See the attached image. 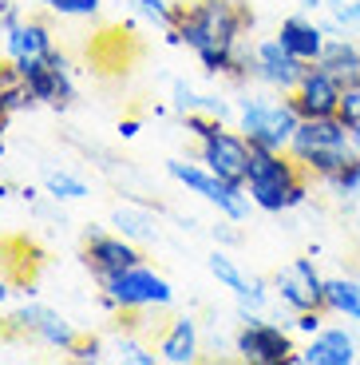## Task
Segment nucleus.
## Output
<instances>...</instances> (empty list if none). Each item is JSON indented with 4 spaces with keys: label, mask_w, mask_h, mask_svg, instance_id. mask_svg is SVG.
Masks as SVG:
<instances>
[{
    "label": "nucleus",
    "mask_w": 360,
    "mask_h": 365,
    "mask_svg": "<svg viewBox=\"0 0 360 365\" xmlns=\"http://www.w3.org/2000/svg\"><path fill=\"white\" fill-rule=\"evenodd\" d=\"M250 24L253 16L245 9V0H190V4H179L171 44H186L210 76L234 80L238 52L245 44L242 32Z\"/></svg>",
    "instance_id": "nucleus-1"
},
{
    "label": "nucleus",
    "mask_w": 360,
    "mask_h": 365,
    "mask_svg": "<svg viewBox=\"0 0 360 365\" xmlns=\"http://www.w3.org/2000/svg\"><path fill=\"white\" fill-rule=\"evenodd\" d=\"M245 191H250L253 207L265 215H281V210L305 207L309 202V175L289 151H265L253 147L250 151V171H245Z\"/></svg>",
    "instance_id": "nucleus-2"
},
{
    "label": "nucleus",
    "mask_w": 360,
    "mask_h": 365,
    "mask_svg": "<svg viewBox=\"0 0 360 365\" xmlns=\"http://www.w3.org/2000/svg\"><path fill=\"white\" fill-rule=\"evenodd\" d=\"M289 155L297 159L309 179L324 182L356 155V147H352V131L344 128L341 115H321V119H301L297 123Z\"/></svg>",
    "instance_id": "nucleus-3"
},
{
    "label": "nucleus",
    "mask_w": 360,
    "mask_h": 365,
    "mask_svg": "<svg viewBox=\"0 0 360 365\" xmlns=\"http://www.w3.org/2000/svg\"><path fill=\"white\" fill-rule=\"evenodd\" d=\"M234 123H238V131L250 139V147L289 151L293 131H297V123H301V111L293 108L289 91L265 88V91H250V96H242V100H238Z\"/></svg>",
    "instance_id": "nucleus-4"
},
{
    "label": "nucleus",
    "mask_w": 360,
    "mask_h": 365,
    "mask_svg": "<svg viewBox=\"0 0 360 365\" xmlns=\"http://www.w3.org/2000/svg\"><path fill=\"white\" fill-rule=\"evenodd\" d=\"M100 290H103V306L115 314L166 310L174 302V286L154 266H147V258L135 266H127V270H119V274H111V278H103Z\"/></svg>",
    "instance_id": "nucleus-5"
},
{
    "label": "nucleus",
    "mask_w": 360,
    "mask_h": 365,
    "mask_svg": "<svg viewBox=\"0 0 360 365\" xmlns=\"http://www.w3.org/2000/svg\"><path fill=\"white\" fill-rule=\"evenodd\" d=\"M166 175H171L174 182H182L190 195H198L202 202H210V207H218V215L222 219H234V222H245L250 219V191H245L242 182H226L222 175H214L206 163H186V159H171L166 163Z\"/></svg>",
    "instance_id": "nucleus-6"
},
{
    "label": "nucleus",
    "mask_w": 360,
    "mask_h": 365,
    "mask_svg": "<svg viewBox=\"0 0 360 365\" xmlns=\"http://www.w3.org/2000/svg\"><path fill=\"white\" fill-rule=\"evenodd\" d=\"M234 354L245 365H297V346H293V329L265 322L261 314L242 318V329L234 334Z\"/></svg>",
    "instance_id": "nucleus-7"
},
{
    "label": "nucleus",
    "mask_w": 360,
    "mask_h": 365,
    "mask_svg": "<svg viewBox=\"0 0 360 365\" xmlns=\"http://www.w3.org/2000/svg\"><path fill=\"white\" fill-rule=\"evenodd\" d=\"M4 334H12V338H32L48 349H60V354H68V349L80 341L72 322L63 318V314H55L52 306H40V302L16 306V310L4 318Z\"/></svg>",
    "instance_id": "nucleus-8"
},
{
    "label": "nucleus",
    "mask_w": 360,
    "mask_h": 365,
    "mask_svg": "<svg viewBox=\"0 0 360 365\" xmlns=\"http://www.w3.org/2000/svg\"><path fill=\"white\" fill-rule=\"evenodd\" d=\"M24 83L32 88L36 103H48V108H68L75 100V80H72V64L60 48H52L48 56H36V60H16Z\"/></svg>",
    "instance_id": "nucleus-9"
},
{
    "label": "nucleus",
    "mask_w": 360,
    "mask_h": 365,
    "mask_svg": "<svg viewBox=\"0 0 360 365\" xmlns=\"http://www.w3.org/2000/svg\"><path fill=\"white\" fill-rule=\"evenodd\" d=\"M273 298L293 314L324 310V278H321V270H317L313 258L301 255L289 266H281V270L273 274Z\"/></svg>",
    "instance_id": "nucleus-10"
},
{
    "label": "nucleus",
    "mask_w": 360,
    "mask_h": 365,
    "mask_svg": "<svg viewBox=\"0 0 360 365\" xmlns=\"http://www.w3.org/2000/svg\"><path fill=\"white\" fill-rule=\"evenodd\" d=\"M250 139L242 131H230L226 123H218L210 135L198 139V163H206L214 175H222L226 182H242L245 187V171H250Z\"/></svg>",
    "instance_id": "nucleus-11"
},
{
    "label": "nucleus",
    "mask_w": 360,
    "mask_h": 365,
    "mask_svg": "<svg viewBox=\"0 0 360 365\" xmlns=\"http://www.w3.org/2000/svg\"><path fill=\"white\" fill-rule=\"evenodd\" d=\"M135 262H143L139 242L123 238L119 230H88V238H83V266L91 270L95 282H103V278H111V274L127 270Z\"/></svg>",
    "instance_id": "nucleus-12"
},
{
    "label": "nucleus",
    "mask_w": 360,
    "mask_h": 365,
    "mask_svg": "<svg viewBox=\"0 0 360 365\" xmlns=\"http://www.w3.org/2000/svg\"><path fill=\"white\" fill-rule=\"evenodd\" d=\"M0 44H4V56L12 64L16 60H36V56H48L55 48L52 28L40 24V20H24L0 0Z\"/></svg>",
    "instance_id": "nucleus-13"
},
{
    "label": "nucleus",
    "mask_w": 360,
    "mask_h": 365,
    "mask_svg": "<svg viewBox=\"0 0 360 365\" xmlns=\"http://www.w3.org/2000/svg\"><path fill=\"white\" fill-rule=\"evenodd\" d=\"M341 91H344V83L333 72H324L321 64H305L297 88L289 91V100L301 111V119H321V115H337Z\"/></svg>",
    "instance_id": "nucleus-14"
},
{
    "label": "nucleus",
    "mask_w": 360,
    "mask_h": 365,
    "mask_svg": "<svg viewBox=\"0 0 360 365\" xmlns=\"http://www.w3.org/2000/svg\"><path fill=\"white\" fill-rule=\"evenodd\" d=\"M301 72H305V64H301L297 56L289 52L277 36L253 44V80H258L261 88L293 91V88H297V80H301Z\"/></svg>",
    "instance_id": "nucleus-15"
},
{
    "label": "nucleus",
    "mask_w": 360,
    "mask_h": 365,
    "mask_svg": "<svg viewBox=\"0 0 360 365\" xmlns=\"http://www.w3.org/2000/svg\"><path fill=\"white\" fill-rule=\"evenodd\" d=\"M360 361V341L344 326H324L321 334L297 349V365H356Z\"/></svg>",
    "instance_id": "nucleus-16"
},
{
    "label": "nucleus",
    "mask_w": 360,
    "mask_h": 365,
    "mask_svg": "<svg viewBox=\"0 0 360 365\" xmlns=\"http://www.w3.org/2000/svg\"><path fill=\"white\" fill-rule=\"evenodd\" d=\"M154 349H159V361H166V365H194V361L202 357V334H198V322L186 318V314L171 318V326H166V329L159 334Z\"/></svg>",
    "instance_id": "nucleus-17"
},
{
    "label": "nucleus",
    "mask_w": 360,
    "mask_h": 365,
    "mask_svg": "<svg viewBox=\"0 0 360 365\" xmlns=\"http://www.w3.org/2000/svg\"><path fill=\"white\" fill-rule=\"evenodd\" d=\"M277 40L297 56L301 64H317L324 44H329V32H324V24L313 16H285L277 28Z\"/></svg>",
    "instance_id": "nucleus-18"
},
{
    "label": "nucleus",
    "mask_w": 360,
    "mask_h": 365,
    "mask_svg": "<svg viewBox=\"0 0 360 365\" xmlns=\"http://www.w3.org/2000/svg\"><path fill=\"white\" fill-rule=\"evenodd\" d=\"M317 64H321L324 72H333L341 83L360 80V40L349 36V32H333Z\"/></svg>",
    "instance_id": "nucleus-19"
},
{
    "label": "nucleus",
    "mask_w": 360,
    "mask_h": 365,
    "mask_svg": "<svg viewBox=\"0 0 360 365\" xmlns=\"http://www.w3.org/2000/svg\"><path fill=\"white\" fill-rule=\"evenodd\" d=\"M324 314L356 322L360 318V278H349V274L324 278Z\"/></svg>",
    "instance_id": "nucleus-20"
},
{
    "label": "nucleus",
    "mask_w": 360,
    "mask_h": 365,
    "mask_svg": "<svg viewBox=\"0 0 360 365\" xmlns=\"http://www.w3.org/2000/svg\"><path fill=\"white\" fill-rule=\"evenodd\" d=\"M111 230H119L123 238H131L139 247L159 238V227H154L151 210H143V207H115L111 210Z\"/></svg>",
    "instance_id": "nucleus-21"
},
{
    "label": "nucleus",
    "mask_w": 360,
    "mask_h": 365,
    "mask_svg": "<svg viewBox=\"0 0 360 365\" xmlns=\"http://www.w3.org/2000/svg\"><path fill=\"white\" fill-rule=\"evenodd\" d=\"M0 108L9 111V115L36 108V96H32V88L24 83V76H20V68L12 64V60L0 64Z\"/></svg>",
    "instance_id": "nucleus-22"
},
{
    "label": "nucleus",
    "mask_w": 360,
    "mask_h": 365,
    "mask_svg": "<svg viewBox=\"0 0 360 365\" xmlns=\"http://www.w3.org/2000/svg\"><path fill=\"white\" fill-rule=\"evenodd\" d=\"M206 270L214 274L218 286H226V290L234 294V298H238V294H245V290H250V282H253L250 274H245L242 266L234 262V258L226 255V250H214V255L206 258Z\"/></svg>",
    "instance_id": "nucleus-23"
},
{
    "label": "nucleus",
    "mask_w": 360,
    "mask_h": 365,
    "mask_svg": "<svg viewBox=\"0 0 360 365\" xmlns=\"http://www.w3.org/2000/svg\"><path fill=\"white\" fill-rule=\"evenodd\" d=\"M44 191L52 195L55 202H83L91 195V187H88V179H80V175H72V171H44Z\"/></svg>",
    "instance_id": "nucleus-24"
},
{
    "label": "nucleus",
    "mask_w": 360,
    "mask_h": 365,
    "mask_svg": "<svg viewBox=\"0 0 360 365\" xmlns=\"http://www.w3.org/2000/svg\"><path fill=\"white\" fill-rule=\"evenodd\" d=\"M171 100L182 115H190V111H206V115H218V119L226 115V103H214V96H198L186 80H171Z\"/></svg>",
    "instance_id": "nucleus-25"
},
{
    "label": "nucleus",
    "mask_w": 360,
    "mask_h": 365,
    "mask_svg": "<svg viewBox=\"0 0 360 365\" xmlns=\"http://www.w3.org/2000/svg\"><path fill=\"white\" fill-rule=\"evenodd\" d=\"M324 187H329V195H337V199H352V195H360V155H352L333 179H324Z\"/></svg>",
    "instance_id": "nucleus-26"
},
{
    "label": "nucleus",
    "mask_w": 360,
    "mask_h": 365,
    "mask_svg": "<svg viewBox=\"0 0 360 365\" xmlns=\"http://www.w3.org/2000/svg\"><path fill=\"white\" fill-rule=\"evenodd\" d=\"M40 4L63 20H91V16H100V9H103V0H40Z\"/></svg>",
    "instance_id": "nucleus-27"
},
{
    "label": "nucleus",
    "mask_w": 360,
    "mask_h": 365,
    "mask_svg": "<svg viewBox=\"0 0 360 365\" xmlns=\"http://www.w3.org/2000/svg\"><path fill=\"white\" fill-rule=\"evenodd\" d=\"M135 12L143 20H151V24H159V28L171 32L174 16H179V0H135Z\"/></svg>",
    "instance_id": "nucleus-28"
},
{
    "label": "nucleus",
    "mask_w": 360,
    "mask_h": 365,
    "mask_svg": "<svg viewBox=\"0 0 360 365\" xmlns=\"http://www.w3.org/2000/svg\"><path fill=\"white\" fill-rule=\"evenodd\" d=\"M115 354H119L123 365H159V349L147 346V341H139V338H119Z\"/></svg>",
    "instance_id": "nucleus-29"
},
{
    "label": "nucleus",
    "mask_w": 360,
    "mask_h": 365,
    "mask_svg": "<svg viewBox=\"0 0 360 365\" xmlns=\"http://www.w3.org/2000/svg\"><path fill=\"white\" fill-rule=\"evenodd\" d=\"M337 115L344 119V128H349V131H360V80L344 83V91H341V108H337Z\"/></svg>",
    "instance_id": "nucleus-30"
},
{
    "label": "nucleus",
    "mask_w": 360,
    "mask_h": 365,
    "mask_svg": "<svg viewBox=\"0 0 360 365\" xmlns=\"http://www.w3.org/2000/svg\"><path fill=\"white\" fill-rule=\"evenodd\" d=\"M289 329H293V334H301V338H313V334H321V329H324V310H301V314H293Z\"/></svg>",
    "instance_id": "nucleus-31"
},
{
    "label": "nucleus",
    "mask_w": 360,
    "mask_h": 365,
    "mask_svg": "<svg viewBox=\"0 0 360 365\" xmlns=\"http://www.w3.org/2000/svg\"><path fill=\"white\" fill-rule=\"evenodd\" d=\"M68 357H72V361H103V341L100 338H80L75 341L72 349H68Z\"/></svg>",
    "instance_id": "nucleus-32"
},
{
    "label": "nucleus",
    "mask_w": 360,
    "mask_h": 365,
    "mask_svg": "<svg viewBox=\"0 0 360 365\" xmlns=\"http://www.w3.org/2000/svg\"><path fill=\"white\" fill-rule=\"evenodd\" d=\"M9 298H12V282L4 278V270H0V310L9 306Z\"/></svg>",
    "instance_id": "nucleus-33"
},
{
    "label": "nucleus",
    "mask_w": 360,
    "mask_h": 365,
    "mask_svg": "<svg viewBox=\"0 0 360 365\" xmlns=\"http://www.w3.org/2000/svg\"><path fill=\"white\" fill-rule=\"evenodd\" d=\"M301 9H305V12H321L324 0H301Z\"/></svg>",
    "instance_id": "nucleus-34"
},
{
    "label": "nucleus",
    "mask_w": 360,
    "mask_h": 365,
    "mask_svg": "<svg viewBox=\"0 0 360 365\" xmlns=\"http://www.w3.org/2000/svg\"><path fill=\"white\" fill-rule=\"evenodd\" d=\"M9 119H12V115H9L4 108H0V135H4V128H9ZM0 155H4V143H0Z\"/></svg>",
    "instance_id": "nucleus-35"
},
{
    "label": "nucleus",
    "mask_w": 360,
    "mask_h": 365,
    "mask_svg": "<svg viewBox=\"0 0 360 365\" xmlns=\"http://www.w3.org/2000/svg\"><path fill=\"white\" fill-rule=\"evenodd\" d=\"M352 147H356V155H360V131H352Z\"/></svg>",
    "instance_id": "nucleus-36"
},
{
    "label": "nucleus",
    "mask_w": 360,
    "mask_h": 365,
    "mask_svg": "<svg viewBox=\"0 0 360 365\" xmlns=\"http://www.w3.org/2000/svg\"><path fill=\"white\" fill-rule=\"evenodd\" d=\"M179 4H190V0H179Z\"/></svg>",
    "instance_id": "nucleus-37"
},
{
    "label": "nucleus",
    "mask_w": 360,
    "mask_h": 365,
    "mask_svg": "<svg viewBox=\"0 0 360 365\" xmlns=\"http://www.w3.org/2000/svg\"><path fill=\"white\" fill-rule=\"evenodd\" d=\"M356 40H360V32H356Z\"/></svg>",
    "instance_id": "nucleus-38"
}]
</instances>
